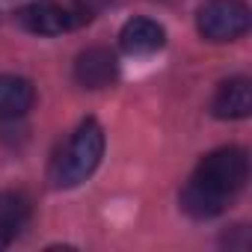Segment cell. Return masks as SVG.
<instances>
[{"mask_svg":"<svg viewBox=\"0 0 252 252\" xmlns=\"http://www.w3.org/2000/svg\"><path fill=\"white\" fill-rule=\"evenodd\" d=\"M249 178V158L240 146H222L208 152L181 190V208L193 220H211L231 205Z\"/></svg>","mask_w":252,"mask_h":252,"instance_id":"obj_1","label":"cell"},{"mask_svg":"<svg viewBox=\"0 0 252 252\" xmlns=\"http://www.w3.org/2000/svg\"><path fill=\"white\" fill-rule=\"evenodd\" d=\"M104 146H107L104 128H101L95 119H83L77 128H74V134L68 137L65 149L51 163V172H48L51 184L60 187V190L80 187L98 169V163L104 158Z\"/></svg>","mask_w":252,"mask_h":252,"instance_id":"obj_2","label":"cell"},{"mask_svg":"<svg viewBox=\"0 0 252 252\" xmlns=\"http://www.w3.org/2000/svg\"><path fill=\"white\" fill-rule=\"evenodd\" d=\"M252 27V12L243 0H205L196 12V30L208 42H234Z\"/></svg>","mask_w":252,"mask_h":252,"instance_id":"obj_3","label":"cell"},{"mask_svg":"<svg viewBox=\"0 0 252 252\" xmlns=\"http://www.w3.org/2000/svg\"><path fill=\"white\" fill-rule=\"evenodd\" d=\"M89 18L92 15L86 6H63V3H54V0H36V3L15 12L18 27L33 36H63L83 27Z\"/></svg>","mask_w":252,"mask_h":252,"instance_id":"obj_4","label":"cell"},{"mask_svg":"<svg viewBox=\"0 0 252 252\" xmlns=\"http://www.w3.org/2000/svg\"><path fill=\"white\" fill-rule=\"evenodd\" d=\"M119 77V60L110 48H86L74 60V80L83 89H107Z\"/></svg>","mask_w":252,"mask_h":252,"instance_id":"obj_5","label":"cell"},{"mask_svg":"<svg viewBox=\"0 0 252 252\" xmlns=\"http://www.w3.org/2000/svg\"><path fill=\"white\" fill-rule=\"evenodd\" d=\"M119 45L131 57H152L166 45V30L155 18L137 15L131 21H125V27L119 30Z\"/></svg>","mask_w":252,"mask_h":252,"instance_id":"obj_6","label":"cell"},{"mask_svg":"<svg viewBox=\"0 0 252 252\" xmlns=\"http://www.w3.org/2000/svg\"><path fill=\"white\" fill-rule=\"evenodd\" d=\"M211 110L217 119L234 122V119H246L252 113V83L249 77H228L220 83V89L214 92Z\"/></svg>","mask_w":252,"mask_h":252,"instance_id":"obj_7","label":"cell"},{"mask_svg":"<svg viewBox=\"0 0 252 252\" xmlns=\"http://www.w3.org/2000/svg\"><path fill=\"white\" fill-rule=\"evenodd\" d=\"M36 104V86L21 74H0V122L21 119Z\"/></svg>","mask_w":252,"mask_h":252,"instance_id":"obj_8","label":"cell"},{"mask_svg":"<svg viewBox=\"0 0 252 252\" xmlns=\"http://www.w3.org/2000/svg\"><path fill=\"white\" fill-rule=\"evenodd\" d=\"M30 199L21 190H3L0 193V249H6L30 222Z\"/></svg>","mask_w":252,"mask_h":252,"instance_id":"obj_9","label":"cell"}]
</instances>
